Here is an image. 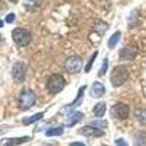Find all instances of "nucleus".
I'll return each instance as SVG.
<instances>
[{
	"label": "nucleus",
	"instance_id": "nucleus-1",
	"mask_svg": "<svg viewBox=\"0 0 146 146\" xmlns=\"http://www.w3.org/2000/svg\"><path fill=\"white\" fill-rule=\"evenodd\" d=\"M130 76V72L127 67L124 66H117L114 67V70L111 72V83H113V86H121V85H124L127 82Z\"/></svg>",
	"mask_w": 146,
	"mask_h": 146
},
{
	"label": "nucleus",
	"instance_id": "nucleus-2",
	"mask_svg": "<svg viewBox=\"0 0 146 146\" xmlns=\"http://www.w3.org/2000/svg\"><path fill=\"white\" fill-rule=\"evenodd\" d=\"M12 38H13L15 44L19 47H27L31 42V34L29 31L23 29V28H16L12 32Z\"/></svg>",
	"mask_w": 146,
	"mask_h": 146
},
{
	"label": "nucleus",
	"instance_id": "nucleus-3",
	"mask_svg": "<svg viewBox=\"0 0 146 146\" xmlns=\"http://www.w3.org/2000/svg\"><path fill=\"white\" fill-rule=\"evenodd\" d=\"M64 86H66V82L62 75H53L47 82V88L50 91V94H58Z\"/></svg>",
	"mask_w": 146,
	"mask_h": 146
},
{
	"label": "nucleus",
	"instance_id": "nucleus-4",
	"mask_svg": "<svg viewBox=\"0 0 146 146\" xmlns=\"http://www.w3.org/2000/svg\"><path fill=\"white\" fill-rule=\"evenodd\" d=\"M35 101H36V96L32 91H22V94L19 95L18 102H19V107L22 110H28L35 104Z\"/></svg>",
	"mask_w": 146,
	"mask_h": 146
},
{
	"label": "nucleus",
	"instance_id": "nucleus-5",
	"mask_svg": "<svg viewBox=\"0 0 146 146\" xmlns=\"http://www.w3.org/2000/svg\"><path fill=\"white\" fill-rule=\"evenodd\" d=\"M25 75H27V66L23 63H15L13 64V69H12V76H13L15 82L18 83H22L25 80Z\"/></svg>",
	"mask_w": 146,
	"mask_h": 146
},
{
	"label": "nucleus",
	"instance_id": "nucleus-6",
	"mask_svg": "<svg viewBox=\"0 0 146 146\" xmlns=\"http://www.w3.org/2000/svg\"><path fill=\"white\" fill-rule=\"evenodd\" d=\"M66 70L70 72V73H79L82 70V58L78 57V56H73V57H69L66 60Z\"/></svg>",
	"mask_w": 146,
	"mask_h": 146
},
{
	"label": "nucleus",
	"instance_id": "nucleus-7",
	"mask_svg": "<svg viewBox=\"0 0 146 146\" xmlns=\"http://www.w3.org/2000/svg\"><path fill=\"white\" fill-rule=\"evenodd\" d=\"M130 114V108L127 104H123V102H118L113 107V115L115 118H120V120H126Z\"/></svg>",
	"mask_w": 146,
	"mask_h": 146
},
{
	"label": "nucleus",
	"instance_id": "nucleus-8",
	"mask_svg": "<svg viewBox=\"0 0 146 146\" xmlns=\"http://www.w3.org/2000/svg\"><path fill=\"white\" fill-rule=\"evenodd\" d=\"M137 54V50H136V47H131V45H127L124 48H121L120 53H118V57L120 60H131V58H135Z\"/></svg>",
	"mask_w": 146,
	"mask_h": 146
},
{
	"label": "nucleus",
	"instance_id": "nucleus-9",
	"mask_svg": "<svg viewBox=\"0 0 146 146\" xmlns=\"http://www.w3.org/2000/svg\"><path fill=\"white\" fill-rule=\"evenodd\" d=\"M80 135H85V136H89V137H101L104 135V131L101 129H96V127H92V126H86L79 130Z\"/></svg>",
	"mask_w": 146,
	"mask_h": 146
},
{
	"label": "nucleus",
	"instance_id": "nucleus-10",
	"mask_svg": "<svg viewBox=\"0 0 146 146\" xmlns=\"http://www.w3.org/2000/svg\"><path fill=\"white\" fill-rule=\"evenodd\" d=\"M104 94L105 88L101 82H95L91 86V96H94V98H101V96H104Z\"/></svg>",
	"mask_w": 146,
	"mask_h": 146
},
{
	"label": "nucleus",
	"instance_id": "nucleus-11",
	"mask_svg": "<svg viewBox=\"0 0 146 146\" xmlns=\"http://www.w3.org/2000/svg\"><path fill=\"white\" fill-rule=\"evenodd\" d=\"M31 140L29 136H23V137H13V139H5L2 143H0V146H16V145H21V143H25Z\"/></svg>",
	"mask_w": 146,
	"mask_h": 146
},
{
	"label": "nucleus",
	"instance_id": "nucleus-12",
	"mask_svg": "<svg viewBox=\"0 0 146 146\" xmlns=\"http://www.w3.org/2000/svg\"><path fill=\"white\" fill-rule=\"evenodd\" d=\"M85 91H86V86H80V89H79V94H78V98H76L75 101H73L70 105H67V107L64 108L66 111H69V113H70V111H73V110H75L76 107H79V104L82 102V96H83V92H85Z\"/></svg>",
	"mask_w": 146,
	"mask_h": 146
},
{
	"label": "nucleus",
	"instance_id": "nucleus-13",
	"mask_svg": "<svg viewBox=\"0 0 146 146\" xmlns=\"http://www.w3.org/2000/svg\"><path fill=\"white\" fill-rule=\"evenodd\" d=\"M82 117H83V114H82L80 111H76V113H73V114H69V117H67V120H66V126H69V127L75 126L76 123H79V121L82 120Z\"/></svg>",
	"mask_w": 146,
	"mask_h": 146
},
{
	"label": "nucleus",
	"instance_id": "nucleus-14",
	"mask_svg": "<svg viewBox=\"0 0 146 146\" xmlns=\"http://www.w3.org/2000/svg\"><path fill=\"white\" fill-rule=\"evenodd\" d=\"M105 111H107V104H105V102H98V104L94 107V115H95L96 118L104 117Z\"/></svg>",
	"mask_w": 146,
	"mask_h": 146
},
{
	"label": "nucleus",
	"instance_id": "nucleus-15",
	"mask_svg": "<svg viewBox=\"0 0 146 146\" xmlns=\"http://www.w3.org/2000/svg\"><path fill=\"white\" fill-rule=\"evenodd\" d=\"M63 133H64V127L63 126H57V127H53L50 130H47L45 136H48V137H51V136H62Z\"/></svg>",
	"mask_w": 146,
	"mask_h": 146
},
{
	"label": "nucleus",
	"instance_id": "nucleus-16",
	"mask_svg": "<svg viewBox=\"0 0 146 146\" xmlns=\"http://www.w3.org/2000/svg\"><path fill=\"white\" fill-rule=\"evenodd\" d=\"M120 38H121V32L115 31L111 36H110V40H108V48H114L117 45V42L120 41Z\"/></svg>",
	"mask_w": 146,
	"mask_h": 146
},
{
	"label": "nucleus",
	"instance_id": "nucleus-17",
	"mask_svg": "<svg viewBox=\"0 0 146 146\" xmlns=\"http://www.w3.org/2000/svg\"><path fill=\"white\" fill-rule=\"evenodd\" d=\"M133 146H146V133L143 131H139L136 137H135V143Z\"/></svg>",
	"mask_w": 146,
	"mask_h": 146
},
{
	"label": "nucleus",
	"instance_id": "nucleus-18",
	"mask_svg": "<svg viewBox=\"0 0 146 146\" xmlns=\"http://www.w3.org/2000/svg\"><path fill=\"white\" fill-rule=\"evenodd\" d=\"M42 117H44V113H36V114H34V115H31V117L23 118L22 123H23V124H32V123H35V121L41 120Z\"/></svg>",
	"mask_w": 146,
	"mask_h": 146
},
{
	"label": "nucleus",
	"instance_id": "nucleus-19",
	"mask_svg": "<svg viewBox=\"0 0 146 146\" xmlns=\"http://www.w3.org/2000/svg\"><path fill=\"white\" fill-rule=\"evenodd\" d=\"M135 117L137 118L139 123L146 124V110H143V108H137L136 111H135Z\"/></svg>",
	"mask_w": 146,
	"mask_h": 146
},
{
	"label": "nucleus",
	"instance_id": "nucleus-20",
	"mask_svg": "<svg viewBox=\"0 0 146 146\" xmlns=\"http://www.w3.org/2000/svg\"><path fill=\"white\" fill-rule=\"evenodd\" d=\"M89 126H92V127H96V129H107L108 127V121L107 120H100V118H96V120H94L92 123L89 124Z\"/></svg>",
	"mask_w": 146,
	"mask_h": 146
},
{
	"label": "nucleus",
	"instance_id": "nucleus-21",
	"mask_svg": "<svg viewBox=\"0 0 146 146\" xmlns=\"http://www.w3.org/2000/svg\"><path fill=\"white\" fill-rule=\"evenodd\" d=\"M96 56H98V51H94V53H92V56H91V57H89V60H88L86 66H85V73L91 72V67H92V64H94V62H95Z\"/></svg>",
	"mask_w": 146,
	"mask_h": 146
},
{
	"label": "nucleus",
	"instance_id": "nucleus-22",
	"mask_svg": "<svg viewBox=\"0 0 146 146\" xmlns=\"http://www.w3.org/2000/svg\"><path fill=\"white\" fill-rule=\"evenodd\" d=\"M107 67H108V58L104 60V63L101 66V70H100V76H104L105 73H107Z\"/></svg>",
	"mask_w": 146,
	"mask_h": 146
},
{
	"label": "nucleus",
	"instance_id": "nucleus-23",
	"mask_svg": "<svg viewBox=\"0 0 146 146\" xmlns=\"http://www.w3.org/2000/svg\"><path fill=\"white\" fill-rule=\"evenodd\" d=\"M96 27H100V34H104V31L108 28V25L105 22H98V23H96Z\"/></svg>",
	"mask_w": 146,
	"mask_h": 146
},
{
	"label": "nucleus",
	"instance_id": "nucleus-24",
	"mask_svg": "<svg viewBox=\"0 0 146 146\" xmlns=\"http://www.w3.org/2000/svg\"><path fill=\"white\" fill-rule=\"evenodd\" d=\"M115 146H129L124 139H115Z\"/></svg>",
	"mask_w": 146,
	"mask_h": 146
},
{
	"label": "nucleus",
	"instance_id": "nucleus-25",
	"mask_svg": "<svg viewBox=\"0 0 146 146\" xmlns=\"http://www.w3.org/2000/svg\"><path fill=\"white\" fill-rule=\"evenodd\" d=\"M13 21H15V15H13V13H10V15L6 16V22H7V23H12Z\"/></svg>",
	"mask_w": 146,
	"mask_h": 146
},
{
	"label": "nucleus",
	"instance_id": "nucleus-26",
	"mask_svg": "<svg viewBox=\"0 0 146 146\" xmlns=\"http://www.w3.org/2000/svg\"><path fill=\"white\" fill-rule=\"evenodd\" d=\"M70 146H86V145L82 142H70Z\"/></svg>",
	"mask_w": 146,
	"mask_h": 146
},
{
	"label": "nucleus",
	"instance_id": "nucleus-27",
	"mask_svg": "<svg viewBox=\"0 0 146 146\" xmlns=\"http://www.w3.org/2000/svg\"><path fill=\"white\" fill-rule=\"evenodd\" d=\"M3 27V21H0V28H2Z\"/></svg>",
	"mask_w": 146,
	"mask_h": 146
},
{
	"label": "nucleus",
	"instance_id": "nucleus-28",
	"mask_svg": "<svg viewBox=\"0 0 146 146\" xmlns=\"http://www.w3.org/2000/svg\"><path fill=\"white\" fill-rule=\"evenodd\" d=\"M10 2H13V3H18V2H19V0H10Z\"/></svg>",
	"mask_w": 146,
	"mask_h": 146
},
{
	"label": "nucleus",
	"instance_id": "nucleus-29",
	"mask_svg": "<svg viewBox=\"0 0 146 146\" xmlns=\"http://www.w3.org/2000/svg\"><path fill=\"white\" fill-rule=\"evenodd\" d=\"M0 40H2V38H0Z\"/></svg>",
	"mask_w": 146,
	"mask_h": 146
}]
</instances>
